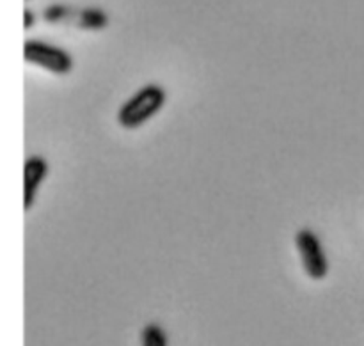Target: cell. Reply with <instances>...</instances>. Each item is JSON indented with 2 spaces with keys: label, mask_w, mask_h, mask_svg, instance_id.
I'll list each match as a JSON object with an SVG mask.
<instances>
[{
  "label": "cell",
  "mask_w": 364,
  "mask_h": 346,
  "mask_svg": "<svg viewBox=\"0 0 364 346\" xmlns=\"http://www.w3.org/2000/svg\"><path fill=\"white\" fill-rule=\"evenodd\" d=\"M166 89L159 84H148L139 89L117 110V123L124 130H137L156 116L166 105Z\"/></svg>",
  "instance_id": "1"
},
{
  "label": "cell",
  "mask_w": 364,
  "mask_h": 346,
  "mask_svg": "<svg viewBox=\"0 0 364 346\" xmlns=\"http://www.w3.org/2000/svg\"><path fill=\"white\" fill-rule=\"evenodd\" d=\"M23 59L25 63L38 66L48 73L64 77L73 71V57L64 48L55 45H50L46 41L39 39H28L23 45Z\"/></svg>",
  "instance_id": "2"
},
{
  "label": "cell",
  "mask_w": 364,
  "mask_h": 346,
  "mask_svg": "<svg viewBox=\"0 0 364 346\" xmlns=\"http://www.w3.org/2000/svg\"><path fill=\"white\" fill-rule=\"evenodd\" d=\"M295 247H297L299 256H301L302 269H304L306 276L313 281L326 279L327 274H329V259H327L318 234L304 227V229L295 234Z\"/></svg>",
  "instance_id": "3"
},
{
  "label": "cell",
  "mask_w": 364,
  "mask_h": 346,
  "mask_svg": "<svg viewBox=\"0 0 364 346\" xmlns=\"http://www.w3.org/2000/svg\"><path fill=\"white\" fill-rule=\"evenodd\" d=\"M48 162L43 156L34 155L28 156L23 163V210H28L34 206L36 198H38L39 187L48 176Z\"/></svg>",
  "instance_id": "4"
},
{
  "label": "cell",
  "mask_w": 364,
  "mask_h": 346,
  "mask_svg": "<svg viewBox=\"0 0 364 346\" xmlns=\"http://www.w3.org/2000/svg\"><path fill=\"white\" fill-rule=\"evenodd\" d=\"M107 25H109V16L105 14V11L96 9V7L84 9L78 18V27L85 28V31H102Z\"/></svg>",
  "instance_id": "5"
},
{
  "label": "cell",
  "mask_w": 364,
  "mask_h": 346,
  "mask_svg": "<svg viewBox=\"0 0 364 346\" xmlns=\"http://www.w3.org/2000/svg\"><path fill=\"white\" fill-rule=\"evenodd\" d=\"M142 346H167V334L156 323H148L141 334Z\"/></svg>",
  "instance_id": "6"
},
{
  "label": "cell",
  "mask_w": 364,
  "mask_h": 346,
  "mask_svg": "<svg viewBox=\"0 0 364 346\" xmlns=\"http://www.w3.org/2000/svg\"><path fill=\"white\" fill-rule=\"evenodd\" d=\"M68 14V9L64 6H57V4H53V6L46 7L45 11V20L50 21V23H57V21L63 20L64 16Z\"/></svg>",
  "instance_id": "7"
},
{
  "label": "cell",
  "mask_w": 364,
  "mask_h": 346,
  "mask_svg": "<svg viewBox=\"0 0 364 346\" xmlns=\"http://www.w3.org/2000/svg\"><path fill=\"white\" fill-rule=\"evenodd\" d=\"M23 27L25 28L34 27V13H32L31 9L23 11Z\"/></svg>",
  "instance_id": "8"
}]
</instances>
